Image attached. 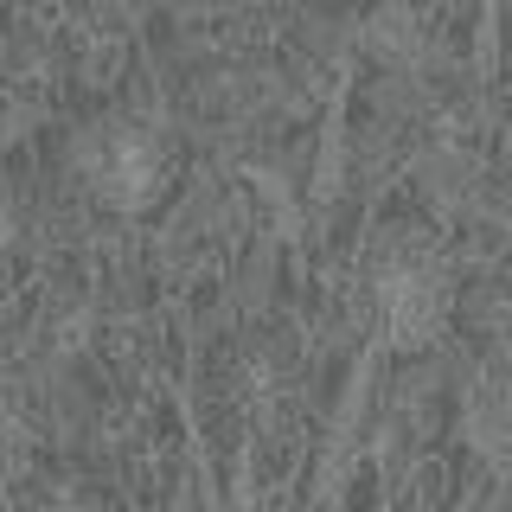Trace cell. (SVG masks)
Here are the masks:
<instances>
[{
    "mask_svg": "<svg viewBox=\"0 0 512 512\" xmlns=\"http://www.w3.org/2000/svg\"><path fill=\"white\" fill-rule=\"evenodd\" d=\"M455 436H468L487 461H506L512 455V391H506V372H480L468 391H461Z\"/></svg>",
    "mask_w": 512,
    "mask_h": 512,
    "instance_id": "cell-1",
    "label": "cell"
},
{
    "mask_svg": "<svg viewBox=\"0 0 512 512\" xmlns=\"http://www.w3.org/2000/svg\"><path fill=\"white\" fill-rule=\"evenodd\" d=\"M276 269H282V231L256 224L231 256V308L237 314H263L276 301Z\"/></svg>",
    "mask_w": 512,
    "mask_h": 512,
    "instance_id": "cell-2",
    "label": "cell"
}]
</instances>
